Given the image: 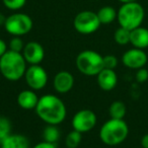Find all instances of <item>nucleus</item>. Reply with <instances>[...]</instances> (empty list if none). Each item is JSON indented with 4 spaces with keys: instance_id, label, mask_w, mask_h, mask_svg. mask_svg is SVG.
<instances>
[{
    "instance_id": "obj_1",
    "label": "nucleus",
    "mask_w": 148,
    "mask_h": 148,
    "mask_svg": "<svg viewBox=\"0 0 148 148\" xmlns=\"http://www.w3.org/2000/svg\"><path fill=\"white\" fill-rule=\"evenodd\" d=\"M35 111L38 117L47 125H60L67 116L64 101L58 95L52 93L40 97Z\"/></svg>"
},
{
    "instance_id": "obj_2",
    "label": "nucleus",
    "mask_w": 148,
    "mask_h": 148,
    "mask_svg": "<svg viewBox=\"0 0 148 148\" xmlns=\"http://www.w3.org/2000/svg\"><path fill=\"white\" fill-rule=\"evenodd\" d=\"M27 64L21 53L7 50L0 58V73L6 80L18 81L25 77Z\"/></svg>"
},
{
    "instance_id": "obj_3",
    "label": "nucleus",
    "mask_w": 148,
    "mask_h": 148,
    "mask_svg": "<svg viewBox=\"0 0 148 148\" xmlns=\"http://www.w3.org/2000/svg\"><path fill=\"white\" fill-rule=\"evenodd\" d=\"M129 135V127L123 120L110 119L99 129V139L103 144L116 146L123 143Z\"/></svg>"
},
{
    "instance_id": "obj_4",
    "label": "nucleus",
    "mask_w": 148,
    "mask_h": 148,
    "mask_svg": "<svg viewBox=\"0 0 148 148\" xmlns=\"http://www.w3.org/2000/svg\"><path fill=\"white\" fill-rule=\"evenodd\" d=\"M145 17V10L138 1L122 3L117 13V21L120 27L129 31L141 27Z\"/></svg>"
},
{
    "instance_id": "obj_5",
    "label": "nucleus",
    "mask_w": 148,
    "mask_h": 148,
    "mask_svg": "<svg viewBox=\"0 0 148 148\" xmlns=\"http://www.w3.org/2000/svg\"><path fill=\"white\" fill-rule=\"evenodd\" d=\"M75 65L80 73L86 76H97L105 68L103 56L93 50H84L77 55Z\"/></svg>"
},
{
    "instance_id": "obj_6",
    "label": "nucleus",
    "mask_w": 148,
    "mask_h": 148,
    "mask_svg": "<svg viewBox=\"0 0 148 148\" xmlns=\"http://www.w3.org/2000/svg\"><path fill=\"white\" fill-rule=\"evenodd\" d=\"M4 29L13 37H23L33 29L34 23L29 15L23 12H15L6 17Z\"/></svg>"
},
{
    "instance_id": "obj_7",
    "label": "nucleus",
    "mask_w": 148,
    "mask_h": 148,
    "mask_svg": "<svg viewBox=\"0 0 148 148\" xmlns=\"http://www.w3.org/2000/svg\"><path fill=\"white\" fill-rule=\"evenodd\" d=\"M101 25L97 13L91 10H83L74 17L73 27L77 33L81 35H90L99 29Z\"/></svg>"
},
{
    "instance_id": "obj_8",
    "label": "nucleus",
    "mask_w": 148,
    "mask_h": 148,
    "mask_svg": "<svg viewBox=\"0 0 148 148\" xmlns=\"http://www.w3.org/2000/svg\"><path fill=\"white\" fill-rule=\"evenodd\" d=\"M23 78L29 88L39 91L45 88L46 85L48 84L49 75L47 70L43 66H41V64H39V65H29L27 68Z\"/></svg>"
},
{
    "instance_id": "obj_9",
    "label": "nucleus",
    "mask_w": 148,
    "mask_h": 148,
    "mask_svg": "<svg viewBox=\"0 0 148 148\" xmlns=\"http://www.w3.org/2000/svg\"><path fill=\"white\" fill-rule=\"evenodd\" d=\"M97 114L89 109H82L75 113L71 121L73 130H76L81 134L91 131L97 126Z\"/></svg>"
},
{
    "instance_id": "obj_10",
    "label": "nucleus",
    "mask_w": 148,
    "mask_h": 148,
    "mask_svg": "<svg viewBox=\"0 0 148 148\" xmlns=\"http://www.w3.org/2000/svg\"><path fill=\"white\" fill-rule=\"evenodd\" d=\"M148 61L147 54L142 49L132 48L129 49L122 56V63L129 69L138 70L140 68L145 67Z\"/></svg>"
},
{
    "instance_id": "obj_11",
    "label": "nucleus",
    "mask_w": 148,
    "mask_h": 148,
    "mask_svg": "<svg viewBox=\"0 0 148 148\" xmlns=\"http://www.w3.org/2000/svg\"><path fill=\"white\" fill-rule=\"evenodd\" d=\"M21 54L29 65H39L45 59V49L39 42L36 41L25 44Z\"/></svg>"
},
{
    "instance_id": "obj_12",
    "label": "nucleus",
    "mask_w": 148,
    "mask_h": 148,
    "mask_svg": "<svg viewBox=\"0 0 148 148\" xmlns=\"http://www.w3.org/2000/svg\"><path fill=\"white\" fill-rule=\"evenodd\" d=\"M74 86V77L72 73L66 70L59 71L53 79V87L59 95H65L69 92Z\"/></svg>"
},
{
    "instance_id": "obj_13",
    "label": "nucleus",
    "mask_w": 148,
    "mask_h": 148,
    "mask_svg": "<svg viewBox=\"0 0 148 148\" xmlns=\"http://www.w3.org/2000/svg\"><path fill=\"white\" fill-rule=\"evenodd\" d=\"M97 81L99 88L105 91H111L118 84V75L115 70L103 68L97 75Z\"/></svg>"
},
{
    "instance_id": "obj_14",
    "label": "nucleus",
    "mask_w": 148,
    "mask_h": 148,
    "mask_svg": "<svg viewBox=\"0 0 148 148\" xmlns=\"http://www.w3.org/2000/svg\"><path fill=\"white\" fill-rule=\"evenodd\" d=\"M39 95H37L35 90L29 88V89H23V90L19 91L17 95V105L21 109L25 110V111H31V110H35L37 107L38 103H39Z\"/></svg>"
},
{
    "instance_id": "obj_15",
    "label": "nucleus",
    "mask_w": 148,
    "mask_h": 148,
    "mask_svg": "<svg viewBox=\"0 0 148 148\" xmlns=\"http://www.w3.org/2000/svg\"><path fill=\"white\" fill-rule=\"evenodd\" d=\"M0 148H31V143L27 136L11 133L0 143Z\"/></svg>"
},
{
    "instance_id": "obj_16",
    "label": "nucleus",
    "mask_w": 148,
    "mask_h": 148,
    "mask_svg": "<svg viewBox=\"0 0 148 148\" xmlns=\"http://www.w3.org/2000/svg\"><path fill=\"white\" fill-rule=\"evenodd\" d=\"M130 44L137 49L144 50L148 48V29L139 27L132 29Z\"/></svg>"
},
{
    "instance_id": "obj_17",
    "label": "nucleus",
    "mask_w": 148,
    "mask_h": 148,
    "mask_svg": "<svg viewBox=\"0 0 148 148\" xmlns=\"http://www.w3.org/2000/svg\"><path fill=\"white\" fill-rule=\"evenodd\" d=\"M97 13L101 25H110L117 19L118 11L113 6L107 5V6L101 7Z\"/></svg>"
},
{
    "instance_id": "obj_18",
    "label": "nucleus",
    "mask_w": 148,
    "mask_h": 148,
    "mask_svg": "<svg viewBox=\"0 0 148 148\" xmlns=\"http://www.w3.org/2000/svg\"><path fill=\"white\" fill-rule=\"evenodd\" d=\"M127 113L126 105L121 101H115L111 103L109 108V115L112 119L123 120Z\"/></svg>"
},
{
    "instance_id": "obj_19",
    "label": "nucleus",
    "mask_w": 148,
    "mask_h": 148,
    "mask_svg": "<svg viewBox=\"0 0 148 148\" xmlns=\"http://www.w3.org/2000/svg\"><path fill=\"white\" fill-rule=\"evenodd\" d=\"M43 139L49 143L56 144L60 139V130L55 125H47L43 131Z\"/></svg>"
},
{
    "instance_id": "obj_20",
    "label": "nucleus",
    "mask_w": 148,
    "mask_h": 148,
    "mask_svg": "<svg viewBox=\"0 0 148 148\" xmlns=\"http://www.w3.org/2000/svg\"><path fill=\"white\" fill-rule=\"evenodd\" d=\"M130 37H131V31L122 27L116 29L114 34V40L120 46H126L130 44Z\"/></svg>"
},
{
    "instance_id": "obj_21",
    "label": "nucleus",
    "mask_w": 148,
    "mask_h": 148,
    "mask_svg": "<svg viewBox=\"0 0 148 148\" xmlns=\"http://www.w3.org/2000/svg\"><path fill=\"white\" fill-rule=\"evenodd\" d=\"M82 134L76 130H72L66 135L65 145L67 148H77L81 143Z\"/></svg>"
},
{
    "instance_id": "obj_22",
    "label": "nucleus",
    "mask_w": 148,
    "mask_h": 148,
    "mask_svg": "<svg viewBox=\"0 0 148 148\" xmlns=\"http://www.w3.org/2000/svg\"><path fill=\"white\" fill-rule=\"evenodd\" d=\"M11 131H12V126L10 120L4 116H0V143L10 135Z\"/></svg>"
},
{
    "instance_id": "obj_23",
    "label": "nucleus",
    "mask_w": 148,
    "mask_h": 148,
    "mask_svg": "<svg viewBox=\"0 0 148 148\" xmlns=\"http://www.w3.org/2000/svg\"><path fill=\"white\" fill-rule=\"evenodd\" d=\"M3 5L7 9L12 11H17L21 9L27 3V0H2Z\"/></svg>"
},
{
    "instance_id": "obj_24",
    "label": "nucleus",
    "mask_w": 148,
    "mask_h": 148,
    "mask_svg": "<svg viewBox=\"0 0 148 148\" xmlns=\"http://www.w3.org/2000/svg\"><path fill=\"white\" fill-rule=\"evenodd\" d=\"M25 46V44L23 43L21 37H13L8 44V50L18 52V53H23Z\"/></svg>"
},
{
    "instance_id": "obj_25",
    "label": "nucleus",
    "mask_w": 148,
    "mask_h": 148,
    "mask_svg": "<svg viewBox=\"0 0 148 148\" xmlns=\"http://www.w3.org/2000/svg\"><path fill=\"white\" fill-rule=\"evenodd\" d=\"M118 58L114 55H106L103 56V66L105 68L108 69H113L115 70V68H117L118 66Z\"/></svg>"
},
{
    "instance_id": "obj_26",
    "label": "nucleus",
    "mask_w": 148,
    "mask_h": 148,
    "mask_svg": "<svg viewBox=\"0 0 148 148\" xmlns=\"http://www.w3.org/2000/svg\"><path fill=\"white\" fill-rule=\"evenodd\" d=\"M135 78H136V81L139 83L146 82V81L148 80V70L144 67L136 70Z\"/></svg>"
},
{
    "instance_id": "obj_27",
    "label": "nucleus",
    "mask_w": 148,
    "mask_h": 148,
    "mask_svg": "<svg viewBox=\"0 0 148 148\" xmlns=\"http://www.w3.org/2000/svg\"><path fill=\"white\" fill-rule=\"evenodd\" d=\"M32 148H57V147H56V144L49 143V142H47V141H42V142L37 143Z\"/></svg>"
},
{
    "instance_id": "obj_28",
    "label": "nucleus",
    "mask_w": 148,
    "mask_h": 148,
    "mask_svg": "<svg viewBox=\"0 0 148 148\" xmlns=\"http://www.w3.org/2000/svg\"><path fill=\"white\" fill-rule=\"evenodd\" d=\"M7 50H8V47H7L6 42H5L4 40L0 39V58L6 53Z\"/></svg>"
},
{
    "instance_id": "obj_29",
    "label": "nucleus",
    "mask_w": 148,
    "mask_h": 148,
    "mask_svg": "<svg viewBox=\"0 0 148 148\" xmlns=\"http://www.w3.org/2000/svg\"><path fill=\"white\" fill-rule=\"evenodd\" d=\"M140 143H141V146L143 148H148V133L143 135V137L141 138Z\"/></svg>"
},
{
    "instance_id": "obj_30",
    "label": "nucleus",
    "mask_w": 148,
    "mask_h": 148,
    "mask_svg": "<svg viewBox=\"0 0 148 148\" xmlns=\"http://www.w3.org/2000/svg\"><path fill=\"white\" fill-rule=\"evenodd\" d=\"M5 21H6V17H5L2 13H0V25H4Z\"/></svg>"
},
{
    "instance_id": "obj_31",
    "label": "nucleus",
    "mask_w": 148,
    "mask_h": 148,
    "mask_svg": "<svg viewBox=\"0 0 148 148\" xmlns=\"http://www.w3.org/2000/svg\"><path fill=\"white\" fill-rule=\"evenodd\" d=\"M121 3H128V2H135V1H138V0H118Z\"/></svg>"
},
{
    "instance_id": "obj_32",
    "label": "nucleus",
    "mask_w": 148,
    "mask_h": 148,
    "mask_svg": "<svg viewBox=\"0 0 148 148\" xmlns=\"http://www.w3.org/2000/svg\"><path fill=\"white\" fill-rule=\"evenodd\" d=\"M93 1H99V0H93Z\"/></svg>"
}]
</instances>
